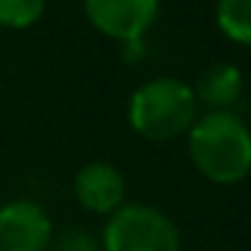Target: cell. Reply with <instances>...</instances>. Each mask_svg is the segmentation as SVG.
<instances>
[{
  "mask_svg": "<svg viewBox=\"0 0 251 251\" xmlns=\"http://www.w3.org/2000/svg\"><path fill=\"white\" fill-rule=\"evenodd\" d=\"M81 6L100 35L125 46L141 44L159 14V0H81Z\"/></svg>",
  "mask_w": 251,
  "mask_h": 251,
  "instance_id": "277c9868",
  "label": "cell"
},
{
  "mask_svg": "<svg viewBox=\"0 0 251 251\" xmlns=\"http://www.w3.org/2000/svg\"><path fill=\"white\" fill-rule=\"evenodd\" d=\"M103 251H181V229L162 208L149 202H125L100 235Z\"/></svg>",
  "mask_w": 251,
  "mask_h": 251,
  "instance_id": "3957f363",
  "label": "cell"
},
{
  "mask_svg": "<svg viewBox=\"0 0 251 251\" xmlns=\"http://www.w3.org/2000/svg\"><path fill=\"white\" fill-rule=\"evenodd\" d=\"M213 19L227 41L251 49V0H216Z\"/></svg>",
  "mask_w": 251,
  "mask_h": 251,
  "instance_id": "ba28073f",
  "label": "cell"
},
{
  "mask_svg": "<svg viewBox=\"0 0 251 251\" xmlns=\"http://www.w3.org/2000/svg\"><path fill=\"white\" fill-rule=\"evenodd\" d=\"M243 71L232 62H213L192 84L197 105L208 111H232L243 98Z\"/></svg>",
  "mask_w": 251,
  "mask_h": 251,
  "instance_id": "52a82bcc",
  "label": "cell"
},
{
  "mask_svg": "<svg viewBox=\"0 0 251 251\" xmlns=\"http://www.w3.org/2000/svg\"><path fill=\"white\" fill-rule=\"evenodd\" d=\"M49 251H103V246L87 227H68L57 238H51Z\"/></svg>",
  "mask_w": 251,
  "mask_h": 251,
  "instance_id": "30bf717a",
  "label": "cell"
},
{
  "mask_svg": "<svg viewBox=\"0 0 251 251\" xmlns=\"http://www.w3.org/2000/svg\"><path fill=\"white\" fill-rule=\"evenodd\" d=\"M200 105L195 100L192 84L176 76H157L132 89L127 100V122L135 135L151 143H170L186 135Z\"/></svg>",
  "mask_w": 251,
  "mask_h": 251,
  "instance_id": "7a4b0ae2",
  "label": "cell"
},
{
  "mask_svg": "<svg viewBox=\"0 0 251 251\" xmlns=\"http://www.w3.org/2000/svg\"><path fill=\"white\" fill-rule=\"evenodd\" d=\"M54 222L33 200H8L0 205V251H49Z\"/></svg>",
  "mask_w": 251,
  "mask_h": 251,
  "instance_id": "5b68a950",
  "label": "cell"
},
{
  "mask_svg": "<svg viewBox=\"0 0 251 251\" xmlns=\"http://www.w3.org/2000/svg\"><path fill=\"white\" fill-rule=\"evenodd\" d=\"M186 154L205 181L235 186L251 173V130L235 111H205L186 132Z\"/></svg>",
  "mask_w": 251,
  "mask_h": 251,
  "instance_id": "6da1fadb",
  "label": "cell"
},
{
  "mask_svg": "<svg viewBox=\"0 0 251 251\" xmlns=\"http://www.w3.org/2000/svg\"><path fill=\"white\" fill-rule=\"evenodd\" d=\"M73 197L84 211L111 216L116 208L125 205L127 181L116 165L105 159H92V162H84L73 176Z\"/></svg>",
  "mask_w": 251,
  "mask_h": 251,
  "instance_id": "8992f818",
  "label": "cell"
},
{
  "mask_svg": "<svg viewBox=\"0 0 251 251\" xmlns=\"http://www.w3.org/2000/svg\"><path fill=\"white\" fill-rule=\"evenodd\" d=\"M49 0H0V27L27 30L41 22Z\"/></svg>",
  "mask_w": 251,
  "mask_h": 251,
  "instance_id": "9c48e42d",
  "label": "cell"
}]
</instances>
